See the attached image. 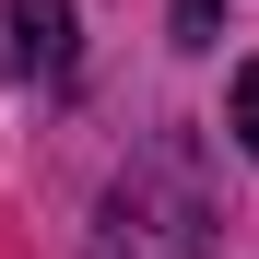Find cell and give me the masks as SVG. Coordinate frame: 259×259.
<instances>
[{
    "instance_id": "obj_1",
    "label": "cell",
    "mask_w": 259,
    "mask_h": 259,
    "mask_svg": "<svg viewBox=\"0 0 259 259\" xmlns=\"http://www.w3.org/2000/svg\"><path fill=\"white\" fill-rule=\"evenodd\" d=\"M212 177L189 142H142L106 189V224H95V259H200L212 247Z\"/></svg>"
},
{
    "instance_id": "obj_2",
    "label": "cell",
    "mask_w": 259,
    "mask_h": 259,
    "mask_svg": "<svg viewBox=\"0 0 259 259\" xmlns=\"http://www.w3.org/2000/svg\"><path fill=\"white\" fill-rule=\"evenodd\" d=\"M0 71L35 82V95H71V71H82V12H71V0H0Z\"/></svg>"
},
{
    "instance_id": "obj_3",
    "label": "cell",
    "mask_w": 259,
    "mask_h": 259,
    "mask_svg": "<svg viewBox=\"0 0 259 259\" xmlns=\"http://www.w3.org/2000/svg\"><path fill=\"white\" fill-rule=\"evenodd\" d=\"M224 130H236V153H247V165H259V59H247V71H236V95H224Z\"/></svg>"
},
{
    "instance_id": "obj_4",
    "label": "cell",
    "mask_w": 259,
    "mask_h": 259,
    "mask_svg": "<svg viewBox=\"0 0 259 259\" xmlns=\"http://www.w3.org/2000/svg\"><path fill=\"white\" fill-rule=\"evenodd\" d=\"M212 12H224V0H177V35L189 48H212Z\"/></svg>"
}]
</instances>
